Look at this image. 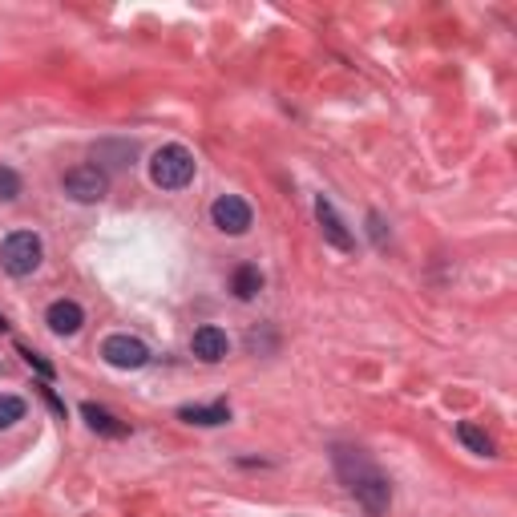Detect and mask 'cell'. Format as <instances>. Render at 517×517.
Masks as SVG:
<instances>
[{
    "label": "cell",
    "instance_id": "16",
    "mask_svg": "<svg viewBox=\"0 0 517 517\" xmlns=\"http://www.w3.org/2000/svg\"><path fill=\"white\" fill-rule=\"evenodd\" d=\"M21 356H25V364H29V368H36V372L45 376V380H53V372H57V368H53V364L45 360V356H36L33 347H21Z\"/></svg>",
    "mask_w": 517,
    "mask_h": 517
},
{
    "label": "cell",
    "instance_id": "15",
    "mask_svg": "<svg viewBox=\"0 0 517 517\" xmlns=\"http://www.w3.org/2000/svg\"><path fill=\"white\" fill-rule=\"evenodd\" d=\"M21 194V178H16V171H8V166H0V199H16Z\"/></svg>",
    "mask_w": 517,
    "mask_h": 517
},
{
    "label": "cell",
    "instance_id": "5",
    "mask_svg": "<svg viewBox=\"0 0 517 517\" xmlns=\"http://www.w3.org/2000/svg\"><path fill=\"white\" fill-rule=\"evenodd\" d=\"M106 186L109 178L101 166H73L69 174H65V194H69L73 202H98L106 199Z\"/></svg>",
    "mask_w": 517,
    "mask_h": 517
},
{
    "label": "cell",
    "instance_id": "14",
    "mask_svg": "<svg viewBox=\"0 0 517 517\" xmlns=\"http://www.w3.org/2000/svg\"><path fill=\"white\" fill-rule=\"evenodd\" d=\"M16 420H25V400L21 397H0V429H13Z\"/></svg>",
    "mask_w": 517,
    "mask_h": 517
},
{
    "label": "cell",
    "instance_id": "13",
    "mask_svg": "<svg viewBox=\"0 0 517 517\" xmlns=\"http://www.w3.org/2000/svg\"><path fill=\"white\" fill-rule=\"evenodd\" d=\"M259 291H263V275H259V267L243 263V267L234 271V295H239V299H255Z\"/></svg>",
    "mask_w": 517,
    "mask_h": 517
},
{
    "label": "cell",
    "instance_id": "12",
    "mask_svg": "<svg viewBox=\"0 0 517 517\" xmlns=\"http://www.w3.org/2000/svg\"><path fill=\"white\" fill-rule=\"evenodd\" d=\"M457 437H460V445L469 449V453H481V457H493V437H489L485 429H477V425H457Z\"/></svg>",
    "mask_w": 517,
    "mask_h": 517
},
{
    "label": "cell",
    "instance_id": "19",
    "mask_svg": "<svg viewBox=\"0 0 517 517\" xmlns=\"http://www.w3.org/2000/svg\"><path fill=\"white\" fill-rule=\"evenodd\" d=\"M5 327H8V319H5V315H0V332H5Z\"/></svg>",
    "mask_w": 517,
    "mask_h": 517
},
{
    "label": "cell",
    "instance_id": "2",
    "mask_svg": "<svg viewBox=\"0 0 517 517\" xmlns=\"http://www.w3.org/2000/svg\"><path fill=\"white\" fill-rule=\"evenodd\" d=\"M150 178H154V186H162V191H182L194 178V154L178 142L154 150V158H150Z\"/></svg>",
    "mask_w": 517,
    "mask_h": 517
},
{
    "label": "cell",
    "instance_id": "8",
    "mask_svg": "<svg viewBox=\"0 0 517 517\" xmlns=\"http://www.w3.org/2000/svg\"><path fill=\"white\" fill-rule=\"evenodd\" d=\"M194 356H199V360H206V364H219V360H227V332H222V327H214V324H206V327H199V332H194Z\"/></svg>",
    "mask_w": 517,
    "mask_h": 517
},
{
    "label": "cell",
    "instance_id": "11",
    "mask_svg": "<svg viewBox=\"0 0 517 517\" xmlns=\"http://www.w3.org/2000/svg\"><path fill=\"white\" fill-rule=\"evenodd\" d=\"M178 417H182L186 425L214 429V425H227L231 408H227V404H186V408H178Z\"/></svg>",
    "mask_w": 517,
    "mask_h": 517
},
{
    "label": "cell",
    "instance_id": "3",
    "mask_svg": "<svg viewBox=\"0 0 517 517\" xmlns=\"http://www.w3.org/2000/svg\"><path fill=\"white\" fill-rule=\"evenodd\" d=\"M41 259H45V247H41V239H36L33 231H13L5 239V247H0V267H5L8 275H16V279L33 275V271L41 267Z\"/></svg>",
    "mask_w": 517,
    "mask_h": 517
},
{
    "label": "cell",
    "instance_id": "6",
    "mask_svg": "<svg viewBox=\"0 0 517 517\" xmlns=\"http://www.w3.org/2000/svg\"><path fill=\"white\" fill-rule=\"evenodd\" d=\"M211 219L222 234H247L251 231V206L243 202L239 194H222V199H214V206H211Z\"/></svg>",
    "mask_w": 517,
    "mask_h": 517
},
{
    "label": "cell",
    "instance_id": "7",
    "mask_svg": "<svg viewBox=\"0 0 517 517\" xmlns=\"http://www.w3.org/2000/svg\"><path fill=\"white\" fill-rule=\"evenodd\" d=\"M315 219H319V227H324V239L332 243L336 251H356V239H352V231L344 227V219L336 214V206L319 194L315 199Z\"/></svg>",
    "mask_w": 517,
    "mask_h": 517
},
{
    "label": "cell",
    "instance_id": "17",
    "mask_svg": "<svg viewBox=\"0 0 517 517\" xmlns=\"http://www.w3.org/2000/svg\"><path fill=\"white\" fill-rule=\"evenodd\" d=\"M36 388H41V397H45V400H49V408H53V412H57V417H65V404L57 400V392H53V388H49V384H36Z\"/></svg>",
    "mask_w": 517,
    "mask_h": 517
},
{
    "label": "cell",
    "instance_id": "18",
    "mask_svg": "<svg viewBox=\"0 0 517 517\" xmlns=\"http://www.w3.org/2000/svg\"><path fill=\"white\" fill-rule=\"evenodd\" d=\"M368 231H372L376 243H384V219H380V214H368Z\"/></svg>",
    "mask_w": 517,
    "mask_h": 517
},
{
    "label": "cell",
    "instance_id": "4",
    "mask_svg": "<svg viewBox=\"0 0 517 517\" xmlns=\"http://www.w3.org/2000/svg\"><path fill=\"white\" fill-rule=\"evenodd\" d=\"M101 356H106V364H114V368H121V372H134V368H146L150 347L138 340V336L118 332V336H109V340L101 344Z\"/></svg>",
    "mask_w": 517,
    "mask_h": 517
},
{
    "label": "cell",
    "instance_id": "1",
    "mask_svg": "<svg viewBox=\"0 0 517 517\" xmlns=\"http://www.w3.org/2000/svg\"><path fill=\"white\" fill-rule=\"evenodd\" d=\"M336 473H340V481L352 489L356 501H360L368 513L388 510V501H392L388 477H384L380 469H376L372 460L360 453V449H336Z\"/></svg>",
    "mask_w": 517,
    "mask_h": 517
},
{
    "label": "cell",
    "instance_id": "10",
    "mask_svg": "<svg viewBox=\"0 0 517 517\" xmlns=\"http://www.w3.org/2000/svg\"><path fill=\"white\" fill-rule=\"evenodd\" d=\"M45 319H49V327L57 336H73V332H81V324H86V312H81V304H73V299H57V304H49Z\"/></svg>",
    "mask_w": 517,
    "mask_h": 517
},
{
    "label": "cell",
    "instance_id": "9",
    "mask_svg": "<svg viewBox=\"0 0 517 517\" xmlns=\"http://www.w3.org/2000/svg\"><path fill=\"white\" fill-rule=\"evenodd\" d=\"M81 417L89 420V429H93V432H101V437H109V440L129 437V425H126V420H118L114 412H109V408H101V404H93V400L81 404Z\"/></svg>",
    "mask_w": 517,
    "mask_h": 517
}]
</instances>
